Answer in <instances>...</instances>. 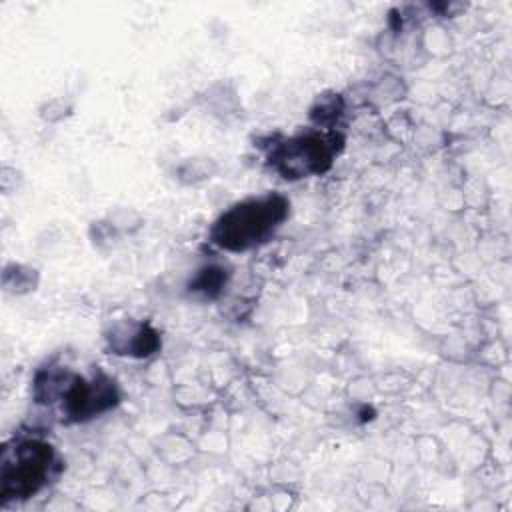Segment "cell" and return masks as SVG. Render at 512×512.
Returning <instances> with one entry per match:
<instances>
[{
    "label": "cell",
    "instance_id": "obj_4",
    "mask_svg": "<svg viewBox=\"0 0 512 512\" xmlns=\"http://www.w3.org/2000/svg\"><path fill=\"white\" fill-rule=\"evenodd\" d=\"M336 142V134H302L280 144L270 154V162L284 178L322 174L330 168L336 148L340 146Z\"/></svg>",
    "mask_w": 512,
    "mask_h": 512
},
{
    "label": "cell",
    "instance_id": "obj_3",
    "mask_svg": "<svg viewBox=\"0 0 512 512\" xmlns=\"http://www.w3.org/2000/svg\"><path fill=\"white\" fill-rule=\"evenodd\" d=\"M56 464L54 448L42 440H18L4 448L0 464V502L24 500L36 494Z\"/></svg>",
    "mask_w": 512,
    "mask_h": 512
},
{
    "label": "cell",
    "instance_id": "obj_1",
    "mask_svg": "<svg viewBox=\"0 0 512 512\" xmlns=\"http://www.w3.org/2000/svg\"><path fill=\"white\" fill-rule=\"evenodd\" d=\"M290 202L280 194L250 198L230 206L212 228L218 246L230 252H242L266 242L286 220Z\"/></svg>",
    "mask_w": 512,
    "mask_h": 512
},
{
    "label": "cell",
    "instance_id": "obj_2",
    "mask_svg": "<svg viewBox=\"0 0 512 512\" xmlns=\"http://www.w3.org/2000/svg\"><path fill=\"white\" fill-rule=\"evenodd\" d=\"M36 398L38 402L62 400V412L72 420H88L108 408L118 400L116 386L106 376H94L86 380L78 374H42L36 380Z\"/></svg>",
    "mask_w": 512,
    "mask_h": 512
},
{
    "label": "cell",
    "instance_id": "obj_5",
    "mask_svg": "<svg viewBox=\"0 0 512 512\" xmlns=\"http://www.w3.org/2000/svg\"><path fill=\"white\" fill-rule=\"evenodd\" d=\"M222 272H224L222 268L208 266V268H204V270L196 276V280L190 284V288L196 290V292H204V294L212 296V294H216V292L220 290V286L224 284V274H222Z\"/></svg>",
    "mask_w": 512,
    "mask_h": 512
}]
</instances>
